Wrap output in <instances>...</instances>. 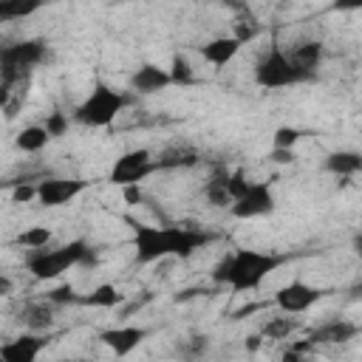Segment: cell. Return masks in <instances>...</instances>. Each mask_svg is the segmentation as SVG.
<instances>
[{"instance_id": "cell-1", "label": "cell", "mask_w": 362, "mask_h": 362, "mask_svg": "<svg viewBox=\"0 0 362 362\" xmlns=\"http://www.w3.org/2000/svg\"><path fill=\"white\" fill-rule=\"evenodd\" d=\"M286 257L280 255H269V252H257V249H238L232 252V277H229V288L235 294L240 291H255L274 269L283 266Z\"/></svg>"}, {"instance_id": "cell-2", "label": "cell", "mask_w": 362, "mask_h": 362, "mask_svg": "<svg viewBox=\"0 0 362 362\" xmlns=\"http://www.w3.org/2000/svg\"><path fill=\"white\" fill-rule=\"evenodd\" d=\"M127 105V96L105 82H96L93 90L85 96V102L76 105L74 110V119L79 124H88V127H107Z\"/></svg>"}, {"instance_id": "cell-3", "label": "cell", "mask_w": 362, "mask_h": 362, "mask_svg": "<svg viewBox=\"0 0 362 362\" xmlns=\"http://www.w3.org/2000/svg\"><path fill=\"white\" fill-rule=\"evenodd\" d=\"M88 249H90V246H88L85 240H68V243L59 246V249H34V252H28V257H25V269H28L37 280H54V277H59L62 272H68L71 266H79Z\"/></svg>"}, {"instance_id": "cell-4", "label": "cell", "mask_w": 362, "mask_h": 362, "mask_svg": "<svg viewBox=\"0 0 362 362\" xmlns=\"http://www.w3.org/2000/svg\"><path fill=\"white\" fill-rule=\"evenodd\" d=\"M308 79H314V76L297 71V68L288 62L286 51H280V48H269V51L257 59V65H255V82H257L260 88H269V90H272V88H288V85L308 82Z\"/></svg>"}, {"instance_id": "cell-5", "label": "cell", "mask_w": 362, "mask_h": 362, "mask_svg": "<svg viewBox=\"0 0 362 362\" xmlns=\"http://www.w3.org/2000/svg\"><path fill=\"white\" fill-rule=\"evenodd\" d=\"M133 246H136V260L139 263H156V260L173 257L170 226L133 223Z\"/></svg>"}, {"instance_id": "cell-6", "label": "cell", "mask_w": 362, "mask_h": 362, "mask_svg": "<svg viewBox=\"0 0 362 362\" xmlns=\"http://www.w3.org/2000/svg\"><path fill=\"white\" fill-rule=\"evenodd\" d=\"M150 173H158L156 167V158L147 147H139V150H127L116 158L113 170H110V184H119V187H130V184H139L144 181Z\"/></svg>"}, {"instance_id": "cell-7", "label": "cell", "mask_w": 362, "mask_h": 362, "mask_svg": "<svg viewBox=\"0 0 362 362\" xmlns=\"http://www.w3.org/2000/svg\"><path fill=\"white\" fill-rule=\"evenodd\" d=\"M325 294H328L325 288H314V286H308V283H303V280H294V283H286L283 288H277L274 303H277V308L286 311V314H303V311H308L311 305H317Z\"/></svg>"}, {"instance_id": "cell-8", "label": "cell", "mask_w": 362, "mask_h": 362, "mask_svg": "<svg viewBox=\"0 0 362 362\" xmlns=\"http://www.w3.org/2000/svg\"><path fill=\"white\" fill-rule=\"evenodd\" d=\"M274 209V192L269 187V181H252L249 192L232 204V215L240 218V221H249V218H260V215H269Z\"/></svg>"}, {"instance_id": "cell-9", "label": "cell", "mask_w": 362, "mask_h": 362, "mask_svg": "<svg viewBox=\"0 0 362 362\" xmlns=\"http://www.w3.org/2000/svg\"><path fill=\"white\" fill-rule=\"evenodd\" d=\"M85 189H88V181L82 178H45L37 184V201L42 206H62V204H71Z\"/></svg>"}, {"instance_id": "cell-10", "label": "cell", "mask_w": 362, "mask_h": 362, "mask_svg": "<svg viewBox=\"0 0 362 362\" xmlns=\"http://www.w3.org/2000/svg\"><path fill=\"white\" fill-rule=\"evenodd\" d=\"M45 345H48V337H42V334H20L17 339L3 342L0 359L3 362H37V356Z\"/></svg>"}, {"instance_id": "cell-11", "label": "cell", "mask_w": 362, "mask_h": 362, "mask_svg": "<svg viewBox=\"0 0 362 362\" xmlns=\"http://www.w3.org/2000/svg\"><path fill=\"white\" fill-rule=\"evenodd\" d=\"M147 337V328L141 325H122V328H107L99 334V339L116 354V356H127L130 351H136Z\"/></svg>"}, {"instance_id": "cell-12", "label": "cell", "mask_w": 362, "mask_h": 362, "mask_svg": "<svg viewBox=\"0 0 362 362\" xmlns=\"http://www.w3.org/2000/svg\"><path fill=\"white\" fill-rule=\"evenodd\" d=\"M170 238H173V257H181V260H187L189 255H195L198 249L215 240L212 232H201L189 226H170Z\"/></svg>"}, {"instance_id": "cell-13", "label": "cell", "mask_w": 362, "mask_h": 362, "mask_svg": "<svg viewBox=\"0 0 362 362\" xmlns=\"http://www.w3.org/2000/svg\"><path fill=\"white\" fill-rule=\"evenodd\" d=\"M286 57H288V62L297 71H303L308 76H317V68L322 62V42H317V40H300V42H294L286 51Z\"/></svg>"}, {"instance_id": "cell-14", "label": "cell", "mask_w": 362, "mask_h": 362, "mask_svg": "<svg viewBox=\"0 0 362 362\" xmlns=\"http://www.w3.org/2000/svg\"><path fill=\"white\" fill-rule=\"evenodd\" d=\"M362 328L351 320H331V322H322L320 328L311 331V342L314 345H342V342H351Z\"/></svg>"}, {"instance_id": "cell-15", "label": "cell", "mask_w": 362, "mask_h": 362, "mask_svg": "<svg viewBox=\"0 0 362 362\" xmlns=\"http://www.w3.org/2000/svg\"><path fill=\"white\" fill-rule=\"evenodd\" d=\"M130 85H133L136 93L150 96V93L164 90L167 85H173V79H170V71H167V68H158V65H153V62H144V65L133 74Z\"/></svg>"}, {"instance_id": "cell-16", "label": "cell", "mask_w": 362, "mask_h": 362, "mask_svg": "<svg viewBox=\"0 0 362 362\" xmlns=\"http://www.w3.org/2000/svg\"><path fill=\"white\" fill-rule=\"evenodd\" d=\"M238 51H240V42L235 37H215L201 45V57L215 68H223L226 62H232Z\"/></svg>"}, {"instance_id": "cell-17", "label": "cell", "mask_w": 362, "mask_h": 362, "mask_svg": "<svg viewBox=\"0 0 362 362\" xmlns=\"http://www.w3.org/2000/svg\"><path fill=\"white\" fill-rule=\"evenodd\" d=\"M322 167L337 178H348V175L362 170V153H356V150H334V153L325 156Z\"/></svg>"}, {"instance_id": "cell-18", "label": "cell", "mask_w": 362, "mask_h": 362, "mask_svg": "<svg viewBox=\"0 0 362 362\" xmlns=\"http://www.w3.org/2000/svg\"><path fill=\"white\" fill-rule=\"evenodd\" d=\"M20 320H23V325H28L34 334H42V331H48V328L54 325V305H51L48 300H42V303H28V305L20 311Z\"/></svg>"}, {"instance_id": "cell-19", "label": "cell", "mask_w": 362, "mask_h": 362, "mask_svg": "<svg viewBox=\"0 0 362 362\" xmlns=\"http://www.w3.org/2000/svg\"><path fill=\"white\" fill-rule=\"evenodd\" d=\"M201 161V156L189 147H167L164 153L156 156V167L158 170H178V167H195Z\"/></svg>"}, {"instance_id": "cell-20", "label": "cell", "mask_w": 362, "mask_h": 362, "mask_svg": "<svg viewBox=\"0 0 362 362\" xmlns=\"http://www.w3.org/2000/svg\"><path fill=\"white\" fill-rule=\"evenodd\" d=\"M122 300H124V294H122L116 286L105 283V286H96L90 294H82V297H79V305H90V308H113V305H119Z\"/></svg>"}, {"instance_id": "cell-21", "label": "cell", "mask_w": 362, "mask_h": 362, "mask_svg": "<svg viewBox=\"0 0 362 362\" xmlns=\"http://www.w3.org/2000/svg\"><path fill=\"white\" fill-rule=\"evenodd\" d=\"M48 141H51V136H48L45 124H28V127H23V130L17 133V139H14V144H17L23 153H40Z\"/></svg>"}, {"instance_id": "cell-22", "label": "cell", "mask_w": 362, "mask_h": 362, "mask_svg": "<svg viewBox=\"0 0 362 362\" xmlns=\"http://www.w3.org/2000/svg\"><path fill=\"white\" fill-rule=\"evenodd\" d=\"M226 178H229V173H226V170H218V173H212V178H209L206 187H204L206 201H209L212 206H218V209L232 206V195H229V189H226Z\"/></svg>"}, {"instance_id": "cell-23", "label": "cell", "mask_w": 362, "mask_h": 362, "mask_svg": "<svg viewBox=\"0 0 362 362\" xmlns=\"http://www.w3.org/2000/svg\"><path fill=\"white\" fill-rule=\"evenodd\" d=\"M175 351H178V356H181L184 362H198V359H204L206 351H209V337H204V334L187 337V339L178 342Z\"/></svg>"}, {"instance_id": "cell-24", "label": "cell", "mask_w": 362, "mask_h": 362, "mask_svg": "<svg viewBox=\"0 0 362 362\" xmlns=\"http://www.w3.org/2000/svg\"><path fill=\"white\" fill-rule=\"evenodd\" d=\"M170 79H173V85H192L195 82V68H192V62L187 59V54H173V62H170Z\"/></svg>"}, {"instance_id": "cell-25", "label": "cell", "mask_w": 362, "mask_h": 362, "mask_svg": "<svg viewBox=\"0 0 362 362\" xmlns=\"http://www.w3.org/2000/svg\"><path fill=\"white\" fill-rule=\"evenodd\" d=\"M14 243H17V246H25L28 252H34V249H48V243H51V229H48V226H31V229L20 232V235L14 238Z\"/></svg>"}, {"instance_id": "cell-26", "label": "cell", "mask_w": 362, "mask_h": 362, "mask_svg": "<svg viewBox=\"0 0 362 362\" xmlns=\"http://www.w3.org/2000/svg\"><path fill=\"white\" fill-rule=\"evenodd\" d=\"M300 322L294 320V317H272L266 325H263V339H286L294 328H297Z\"/></svg>"}, {"instance_id": "cell-27", "label": "cell", "mask_w": 362, "mask_h": 362, "mask_svg": "<svg viewBox=\"0 0 362 362\" xmlns=\"http://www.w3.org/2000/svg\"><path fill=\"white\" fill-rule=\"evenodd\" d=\"M79 297H82V294H76V288H74L71 283H62V286L45 291V300H48L51 305H79Z\"/></svg>"}, {"instance_id": "cell-28", "label": "cell", "mask_w": 362, "mask_h": 362, "mask_svg": "<svg viewBox=\"0 0 362 362\" xmlns=\"http://www.w3.org/2000/svg\"><path fill=\"white\" fill-rule=\"evenodd\" d=\"M300 130L297 127H288V124H283V127H277L274 130V136H272V147H277V150H294V144L300 141Z\"/></svg>"}, {"instance_id": "cell-29", "label": "cell", "mask_w": 362, "mask_h": 362, "mask_svg": "<svg viewBox=\"0 0 362 362\" xmlns=\"http://www.w3.org/2000/svg\"><path fill=\"white\" fill-rule=\"evenodd\" d=\"M249 187H252V181H246L243 170L229 173V178H226V189H229V195H232V204H235V201H240V198L249 192ZM229 209H232V206H229Z\"/></svg>"}, {"instance_id": "cell-30", "label": "cell", "mask_w": 362, "mask_h": 362, "mask_svg": "<svg viewBox=\"0 0 362 362\" xmlns=\"http://www.w3.org/2000/svg\"><path fill=\"white\" fill-rule=\"evenodd\" d=\"M40 8V3H0V20H14V17H28Z\"/></svg>"}, {"instance_id": "cell-31", "label": "cell", "mask_w": 362, "mask_h": 362, "mask_svg": "<svg viewBox=\"0 0 362 362\" xmlns=\"http://www.w3.org/2000/svg\"><path fill=\"white\" fill-rule=\"evenodd\" d=\"M45 130H48L51 139L65 136V133H68V116H65L62 110H51L48 119H45Z\"/></svg>"}, {"instance_id": "cell-32", "label": "cell", "mask_w": 362, "mask_h": 362, "mask_svg": "<svg viewBox=\"0 0 362 362\" xmlns=\"http://www.w3.org/2000/svg\"><path fill=\"white\" fill-rule=\"evenodd\" d=\"M209 277H212L215 286H229V277H232V255H223V257L212 266Z\"/></svg>"}, {"instance_id": "cell-33", "label": "cell", "mask_w": 362, "mask_h": 362, "mask_svg": "<svg viewBox=\"0 0 362 362\" xmlns=\"http://www.w3.org/2000/svg\"><path fill=\"white\" fill-rule=\"evenodd\" d=\"M37 198V184L31 181H14V189H11V201L14 204H28Z\"/></svg>"}, {"instance_id": "cell-34", "label": "cell", "mask_w": 362, "mask_h": 362, "mask_svg": "<svg viewBox=\"0 0 362 362\" xmlns=\"http://www.w3.org/2000/svg\"><path fill=\"white\" fill-rule=\"evenodd\" d=\"M297 156H294V150H277V147H272V153H269V161L272 164H291Z\"/></svg>"}, {"instance_id": "cell-35", "label": "cell", "mask_w": 362, "mask_h": 362, "mask_svg": "<svg viewBox=\"0 0 362 362\" xmlns=\"http://www.w3.org/2000/svg\"><path fill=\"white\" fill-rule=\"evenodd\" d=\"M122 195H124V201H127V204H139V201H141V189H139V184L122 187Z\"/></svg>"}, {"instance_id": "cell-36", "label": "cell", "mask_w": 362, "mask_h": 362, "mask_svg": "<svg viewBox=\"0 0 362 362\" xmlns=\"http://www.w3.org/2000/svg\"><path fill=\"white\" fill-rule=\"evenodd\" d=\"M280 362H311V359H305L303 354H297V351L286 348V351H283V356H280Z\"/></svg>"}, {"instance_id": "cell-37", "label": "cell", "mask_w": 362, "mask_h": 362, "mask_svg": "<svg viewBox=\"0 0 362 362\" xmlns=\"http://www.w3.org/2000/svg\"><path fill=\"white\" fill-rule=\"evenodd\" d=\"M263 345V334H252V337H246V351H257Z\"/></svg>"}, {"instance_id": "cell-38", "label": "cell", "mask_w": 362, "mask_h": 362, "mask_svg": "<svg viewBox=\"0 0 362 362\" xmlns=\"http://www.w3.org/2000/svg\"><path fill=\"white\" fill-rule=\"evenodd\" d=\"M8 294H11V277L3 274V277H0V297H8Z\"/></svg>"}, {"instance_id": "cell-39", "label": "cell", "mask_w": 362, "mask_h": 362, "mask_svg": "<svg viewBox=\"0 0 362 362\" xmlns=\"http://www.w3.org/2000/svg\"><path fill=\"white\" fill-rule=\"evenodd\" d=\"M351 246H354V252L362 257V232H359V235H354V243H351Z\"/></svg>"}, {"instance_id": "cell-40", "label": "cell", "mask_w": 362, "mask_h": 362, "mask_svg": "<svg viewBox=\"0 0 362 362\" xmlns=\"http://www.w3.org/2000/svg\"><path fill=\"white\" fill-rule=\"evenodd\" d=\"M65 362H85V359H65Z\"/></svg>"}]
</instances>
